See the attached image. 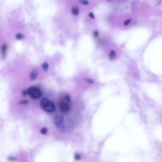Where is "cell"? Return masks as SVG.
<instances>
[{
	"mask_svg": "<svg viewBox=\"0 0 162 162\" xmlns=\"http://www.w3.org/2000/svg\"><path fill=\"white\" fill-rule=\"evenodd\" d=\"M40 104L41 108L47 112H53L56 110V106L54 103L46 97L42 99L40 102Z\"/></svg>",
	"mask_w": 162,
	"mask_h": 162,
	"instance_id": "cell-1",
	"label": "cell"
},
{
	"mask_svg": "<svg viewBox=\"0 0 162 162\" xmlns=\"http://www.w3.org/2000/svg\"><path fill=\"white\" fill-rule=\"evenodd\" d=\"M27 94L31 98L34 99H37L42 97V94L41 91L35 86L30 87L27 90Z\"/></svg>",
	"mask_w": 162,
	"mask_h": 162,
	"instance_id": "cell-2",
	"label": "cell"
},
{
	"mask_svg": "<svg viewBox=\"0 0 162 162\" xmlns=\"http://www.w3.org/2000/svg\"><path fill=\"white\" fill-rule=\"evenodd\" d=\"M64 117L60 115H58L54 119V122L56 127L61 131L64 132L65 129L64 125Z\"/></svg>",
	"mask_w": 162,
	"mask_h": 162,
	"instance_id": "cell-3",
	"label": "cell"
},
{
	"mask_svg": "<svg viewBox=\"0 0 162 162\" xmlns=\"http://www.w3.org/2000/svg\"><path fill=\"white\" fill-rule=\"evenodd\" d=\"M60 109L61 111L64 113L68 112L70 110V106L67 103L62 102L60 105Z\"/></svg>",
	"mask_w": 162,
	"mask_h": 162,
	"instance_id": "cell-4",
	"label": "cell"
},
{
	"mask_svg": "<svg viewBox=\"0 0 162 162\" xmlns=\"http://www.w3.org/2000/svg\"><path fill=\"white\" fill-rule=\"evenodd\" d=\"M38 74V71L37 69H34L31 72L30 78L31 81H33L36 78Z\"/></svg>",
	"mask_w": 162,
	"mask_h": 162,
	"instance_id": "cell-5",
	"label": "cell"
},
{
	"mask_svg": "<svg viewBox=\"0 0 162 162\" xmlns=\"http://www.w3.org/2000/svg\"><path fill=\"white\" fill-rule=\"evenodd\" d=\"M72 12L73 14L75 16L77 15L79 13V8L76 6H73L72 9Z\"/></svg>",
	"mask_w": 162,
	"mask_h": 162,
	"instance_id": "cell-6",
	"label": "cell"
},
{
	"mask_svg": "<svg viewBox=\"0 0 162 162\" xmlns=\"http://www.w3.org/2000/svg\"><path fill=\"white\" fill-rule=\"evenodd\" d=\"M109 57L110 60L113 61L116 57V53L113 50L110 51L109 55Z\"/></svg>",
	"mask_w": 162,
	"mask_h": 162,
	"instance_id": "cell-7",
	"label": "cell"
},
{
	"mask_svg": "<svg viewBox=\"0 0 162 162\" xmlns=\"http://www.w3.org/2000/svg\"><path fill=\"white\" fill-rule=\"evenodd\" d=\"M7 49V45L6 44L3 45L1 47L2 55L3 58H4L6 56V54Z\"/></svg>",
	"mask_w": 162,
	"mask_h": 162,
	"instance_id": "cell-8",
	"label": "cell"
},
{
	"mask_svg": "<svg viewBox=\"0 0 162 162\" xmlns=\"http://www.w3.org/2000/svg\"><path fill=\"white\" fill-rule=\"evenodd\" d=\"M42 66L43 70L45 71V72L47 71L49 67V65L47 64V63L46 62L44 63V64H42Z\"/></svg>",
	"mask_w": 162,
	"mask_h": 162,
	"instance_id": "cell-9",
	"label": "cell"
},
{
	"mask_svg": "<svg viewBox=\"0 0 162 162\" xmlns=\"http://www.w3.org/2000/svg\"><path fill=\"white\" fill-rule=\"evenodd\" d=\"M16 37L18 40H21L25 37V35L23 34L18 33L16 35Z\"/></svg>",
	"mask_w": 162,
	"mask_h": 162,
	"instance_id": "cell-10",
	"label": "cell"
},
{
	"mask_svg": "<svg viewBox=\"0 0 162 162\" xmlns=\"http://www.w3.org/2000/svg\"><path fill=\"white\" fill-rule=\"evenodd\" d=\"M81 156L79 154L77 153L75 155V159L76 160L78 161L80 160L81 159Z\"/></svg>",
	"mask_w": 162,
	"mask_h": 162,
	"instance_id": "cell-11",
	"label": "cell"
},
{
	"mask_svg": "<svg viewBox=\"0 0 162 162\" xmlns=\"http://www.w3.org/2000/svg\"><path fill=\"white\" fill-rule=\"evenodd\" d=\"M47 132V129L46 128H42L41 130V133L43 135H46Z\"/></svg>",
	"mask_w": 162,
	"mask_h": 162,
	"instance_id": "cell-12",
	"label": "cell"
},
{
	"mask_svg": "<svg viewBox=\"0 0 162 162\" xmlns=\"http://www.w3.org/2000/svg\"><path fill=\"white\" fill-rule=\"evenodd\" d=\"M7 159L10 161H16L18 160L16 158L12 156H10L8 157Z\"/></svg>",
	"mask_w": 162,
	"mask_h": 162,
	"instance_id": "cell-13",
	"label": "cell"
},
{
	"mask_svg": "<svg viewBox=\"0 0 162 162\" xmlns=\"http://www.w3.org/2000/svg\"><path fill=\"white\" fill-rule=\"evenodd\" d=\"M65 98L66 100L68 102H70L71 101L70 97L68 94L66 95Z\"/></svg>",
	"mask_w": 162,
	"mask_h": 162,
	"instance_id": "cell-14",
	"label": "cell"
},
{
	"mask_svg": "<svg viewBox=\"0 0 162 162\" xmlns=\"http://www.w3.org/2000/svg\"><path fill=\"white\" fill-rule=\"evenodd\" d=\"M79 2L84 5H88L89 3L88 1H81Z\"/></svg>",
	"mask_w": 162,
	"mask_h": 162,
	"instance_id": "cell-15",
	"label": "cell"
},
{
	"mask_svg": "<svg viewBox=\"0 0 162 162\" xmlns=\"http://www.w3.org/2000/svg\"><path fill=\"white\" fill-rule=\"evenodd\" d=\"M130 21H131V20L130 19H128L126 21H125L124 23V25H128Z\"/></svg>",
	"mask_w": 162,
	"mask_h": 162,
	"instance_id": "cell-16",
	"label": "cell"
},
{
	"mask_svg": "<svg viewBox=\"0 0 162 162\" xmlns=\"http://www.w3.org/2000/svg\"><path fill=\"white\" fill-rule=\"evenodd\" d=\"M89 16L92 19H94L95 18V16L94 14L92 13H90L89 14Z\"/></svg>",
	"mask_w": 162,
	"mask_h": 162,
	"instance_id": "cell-17",
	"label": "cell"
},
{
	"mask_svg": "<svg viewBox=\"0 0 162 162\" xmlns=\"http://www.w3.org/2000/svg\"><path fill=\"white\" fill-rule=\"evenodd\" d=\"M93 35L95 37H97L98 35V31H95L93 33Z\"/></svg>",
	"mask_w": 162,
	"mask_h": 162,
	"instance_id": "cell-18",
	"label": "cell"
},
{
	"mask_svg": "<svg viewBox=\"0 0 162 162\" xmlns=\"http://www.w3.org/2000/svg\"><path fill=\"white\" fill-rule=\"evenodd\" d=\"M86 80L91 84H93L94 82V81L93 80L90 79H86Z\"/></svg>",
	"mask_w": 162,
	"mask_h": 162,
	"instance_id": "cell-19",
	"label": "cell"
},
{
	"mask_svg": "<svg viewBox=\"0 0 162 162\" xmlns=\"http://www.w3.org/2000/svg\"><path fill=\"white\" fill-rule=\"evenodd\" d=\"M28 101L26 100L22 101L20 103V104H25L27 103Z\"/></svg>",
	"mask_w": 162,
	"mask_h": 162,
	"instance_id": "cell-20",
	"label": "cell"
},
{
	"mask_svg": "<svg viewBox=\"0 0 162 162\" xmlns=\"http://www.w3.org/2000/svg\"><path fill=\"white\" fill-rule=\"evenodd\" d=\"M27 94H28L27 90H25L23 91L22 93V94L23 96H25Z\"/></svg>",
	"mask_w": 162,
	"mask_h": 162,
	"instance_id": "cell-21",
	"label": "cell"
}]
</instances>
